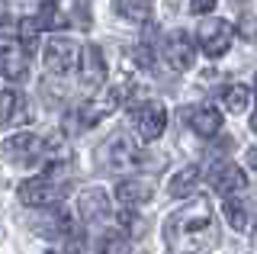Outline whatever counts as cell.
I'll return each mask as SVG.
<instances>
[{
	"instance_id": "6da1fadb",
	"label": "cell",
	"mask_w": 257,
	"mask_h": 254,
	"mask_svg": "<svg viewBox=\"0 0 257 254\" xmlns=\"http://www.w3.org/2000/svg\"><path fill=\"white\" fill-rule=\"evenodd\" d=\"M167 248L174 254H199L215 241V222H212V206L206 200L190 203L177 209L164 225Z\"/></svg>"
},
{
	"instance_id": "7a4b0ae2",
	"label": "cell",
	"mask_w": 257,
	"mask_h": 254,
	"mask_svg": "<svg viewBox=\"0 0 257 254\" xmlns=\"http://www.w3.org/2000/svg\"><path fill=\"white\" fill-rule=\"evenodd\" d=\"M64 164H55V168H48L45 174H39V177H29L20 184V203L23 206H55L64 196V180L58 177V171Z\"/></svg>"
},
{
	"instance_id": "3957f363",
	"label": "cell",
	"mask_w": 257,
	"mask_h": 254,
	"mask_svg": "<svg viewBox=\"0 0 257 254\" xmlns=\"http://www.w3.org/2000/svg\"><path fill=\"white\" fill-rule=\"evenodd\" d=\"M4 155H7V161L29 168V164H39L45 158V142L39 136H32V132H16V136L4 142Z\"/></svg>"
},
{
	"instance_id": "277c9868",
	"label": "cell",
	"mask_w": 257,
	"mask_h": 254,
	"mask_svg": "<svg viewBox=\"0 0 257 254\" xmlns=\"http://www.w3.org/2000/svg\"><path fill=\"white\" fill-rule=\"evenodd\" d=\"M196 45L209 58H222L231 49V26L225 20H206L196 29Z\"/></svg>"
},
{
	"instance_id": "5b68a950",
	"label": "cell",
	"mask_w": 257,
	"mask_h": 254,
	"mask_svg": "<svg viewBox=\"0 0 257 254\" xmlns=\"http://www.w3.org/2000/svg\"><path fill=\"white\" fill-rule=\"evenodd\" d=\"M132 125H135V132H139L142 142L161 139V132H164V125H167V109H164V103H161V100H145L142 106L132 113Z\"/></svg>"
},
{
	"instance_id": "8992f818",
	"label": "cell",
	"mask_w": 257,
	"mask_h": 254,
	"mask_svg": "<svg viewBox=\"0 0 257 254\" xmlns=\"http://www.w3.org/2000/svg\"><path fill=\"white\" fill-rule=\"evenodd\" d=\"M77 65H80V87L84 90H96L106 81V58H103L100 45H80Z\"/></svg>"
},
{
	"instance_id": "52a82bcc",
	"label": "cell",
	"mask_w": 257,
	"mask_h": 254,
	"mask_svg": "<svg viewBox=\"0 0 257 254\" xmlns=\"http://www.w3.org/2000/svg\"><path fill=\"white\" fill-rule=\"evenodd\" d=\"M42 55H45V68L52 71V74H68V71L74 68L80 49H77L74 42H68V39L55 36V39H48V42H45V52Z\"/></svg>"
},
{
	"instance_id": "ba28073f",
	"label": "cell",
	"mask_w": 257,
	"mask_h": 254,
	"mask_svg": "<svg viewBox=\"0 0 257 254\" xmlns=\"http://www.w3.org/2000/svg\"><path fill=\"white\" fill-rule=\"evenodd\" d=\"M209 184H212L215 193H222L225 200H228L231 193H238V190L247 187V177H244V171H241L238 164H231V161H215L212 171H209Z\"/></svg>"
},
{
	"instance_id": "9c48e42d",
	"label": "cell",
	"mask_w": 257,
	"mask_h": 254,
	"mask_svg": "<svg viewBox=\"0 0 257 254\" xmlns=\"http://www.w3.org/2000/svg\"><path fill=\"white\" fill-rule=\"evenodd\" d=\"M0 77L23 84L29 77V55L16 42H0Z\"/></svg>"
},
{
	"instance_id": "30bf717a",
	"label": "cell",
	"mask_w": 257,
	"mask_h": 254,
	"mask_svg": "<svg viewBox=\"0 0 257 254\" xmlns=\"http://www.w3.org/2000/svg\"><path fill=\"white\" fill-rule=\"evenodd\" d=\"M32 119L29 100L20 90H0V129L4 125H26Z\"/></svg>"
},
{
	"instance_id": "8fae6325",
	"label": "cell",
	"mask_w": 257,
	"mask_h": 254,
	"mask_svg": "<svg viewBox=\"0 0 257 254\" xmlns=\"http://www.w3.org/2000/svg\"><path fill=\"white\" fill-rule=\"evenodd\" d=\"M164 58L174 71H190L196 61V49H193L187 33H171L164 39Z\"/></svg>"
},
{
	"instance_id": "7c38bea8",
	"label": "cell",
	"mask_w": 257,
	"mask_h": 254,
	"mask_svg": "<svg viewBox=\"0 0 257 254\" xmlns=\"http://www.w3.org/2000/svg\"><path fill=\"white\" fill-rule=\"evenodd\" d=\"M77 212H80V219H84L87 225H96V222H103V219L109 216V196L103 193L100 187L80 190V196H77Z\"/></svg>"
},
{
	"instance_id": "4fadbf2b",
	"label": "cell",
	"mask_w": 257,
	"mask_h": 254,
	"mask_svg": "<svg viewBox=\"0 0 257 254\" xmlns=\"http://www.w3.org/2000/svg\"><path fill=\"white\" fill-rule=\"evenodd\" d=\"M180 116L190 122V129L196 132L199 139H212V136H219V129H222V113L215 106H193V109H183Z\"/></svg>"
},
{
	"instance_id": "5bb4252c",
	"label": "cell",
	"mask_w": 257,
	"mask_h": 254,
	"mask_svg": "<svg viewBox=\"0 0 257 254\" xmlns=\"http://www.w3.org/2000/svg\"><path fill=\"white\" fill-rule=\"evenodd\" d=\"M125 100V87L122 84H116V87H109L106 93H103V97H96L90 106L84 109V113H80V125H93L96 119H103V116H109V113H116L119 109V103Z\"/></svg>"
},
{
	"instance_id": "9a60e30c",
	"label": "cell",
	"mask_w": 257,
	"mask_h": 254,
	"mask_svg": "<svg viewBox=\"0 0 257 254\" xmlns=\"http://www.w3.org/2000/svg\"><path fill=\"white\" fill-rule=\"evenodd\" d=\"M155 196V187L148 180H139V177H125L116 184V200L122 206H142Z\"/></svg>"
},
{
	"instance_id": "2e32d148",
	"label": "cell",
	"mask_w": 257,
	"mask_h": 254,
	"mask_svg": "<svg viewBox=\"0 0 257 254\" xmlns=\"http://www.w3.org/2000/svg\"><path fill=\"white\" fill-rule=\"evenodd\" d=\"M199 187V168H193V164H187L183 171H177L171 177V184H167V193L174 196V200H187V196L196 193Z\"/></svg>"
},
{
	"instance_id": "e0dca14e",
	"label": "cell",
	"mask_w": 257,
	"mask_h": 254,
	"mask_svg": "<svg viewBox=\"0 0 257 254\" xmlns=\"http://www.w3.org/2000/svg\"><path fill=\"white\" fill-rule=\"evenodd\" d=\"M125 164H139V155H135L132 142H128L125 136H116L109 142V168H125Z\"/></svg>"
},
{
	"instance_id": "ac0fdd59",
	"label": "cell",
	"mask_w": 257,
	"mask_h": 254,
	"mask_svg": "<svg viewBox=\"0 0 257 254\" xmlns=\"http://www.w3.org/2000/svg\"><path fill=\"white\" fill-rule=\"evenodd\" d=\"M222 103H225V109L228 113H247V106H251V90H247L244 84H231V87H225L222 90Z\"/></svg>"
},
{
	"instance_id": "d6986e66",
	"label": "cell",
	"mask_w": 257,
	"mask_h": 254,
	"mask_svg": "<svg viewBox=\"0 0 257 254\" xmlns=\"http://www.w3.org/2000/svg\"><path fill=\"white\" fill-rule=\"evenodd\" d=\"M225 219H228V225L235 228V232H247V225H251V209L241 200H235V196H228V200H225Z\"/></svg>"
},
{
	"instance_id": "ffe728a7",
	"label": "cell",
	"mask_w": 257,
	"mask_h": 254,
	"mask_svg": "<svg viewBox=\"0 0 257 254\" xmlns=\"http://www.w3.org/2000/svg\"><path fill=\"white\" fill-rule=\"evenodd\" d=\"M96 251L100 254H132V244H128L122 228H112V232H106L96 241Z\"/></svg>"
},
{
	"instance_id": "44dd1931",
	"label": "cell",
	"mask_w": 257,
	"mask_h": 254,
	"mask_svg": "<svg viewBox=\"0 0 257 254\" xmlns=\"http://www.w3.org/2000/svg\"><path fill=\"white\" fill-rule=\"evenodd\" d=\"M116 10L122 13L128 23H145L151 13V0H116Z\"/></svg>"
},
{
	"instance_id": "7402d4cb",
	"label": "cell",
	"mask_w": 257,
	"mask_h": 254,
	"mask_svg": "<svg viewBox=\"0 0 257 254\" xmlns=\"http://www.w3.org/2000/svg\"><path fill=\"white\" fill-rule=\"evenodd\" d=\"M39 29H55V33H58V29H64V26H68V13H61L58 10V4H45L42 7V13H39Z\"/></svg>"
},
{
	"instance_id": "603a6c76",
	"label": "cell",
	"mask_w": 257,
	"mask_h": 254,
	"mask_svg": "<svg viewBox=\"0 0 257 254\" xmlns=\"http://www.w3.org/2000/svg\"><path fill=\"white\" fill-rule=\"evenodd\" d=\"M16 36H20V49L29 52L32 45H36V39H39V20L36 17H23L20 26H16Z\"/></svg>"
},
{
	"instance_id": "cb8c5ba5",
	"label": "cell",
	"mask_w": 257,
	"mask_h": 254,
	"mask_svg": "<svg viewBox=\"0 0 257 254\" xmlns=\"http://www.w3.org/2000/svg\"><path fill=\"white\" fill-rule=\"evenodd\" d=\"M238 36L244 39V42H254L257 45V17H244L238 23Z\"/></svg>"
},
{
	"instance_id": "d4e9b609",
	"label": "cell",
	"mask_w": 257,
	"mask_h": 254,
	"mask_svg": "<svg viewBox=\"0 0 257 254\" xmlns=\"http://www.w3.org/2000/svg\"><path fill=\"white\" fill-rule=\"evenodd\" d=\"M135 61H139L142 68L155 65V52H151V45H135Z\"/></svg>"
},
{
	"instance_id": "484cf974",
	"label": "cell",
	"mask_w": 257,
	"mask_h": 254,
	"mask_svg": "<svg viewBox=\"0 0 257 254\" xmlns=\"http://www.w3.org/2000/svg\"><path fill=\"white\" fill-rule=\"evenodd\" d=\"M209 10H215V0H190V13H209Z\"/></svg>"
},
{
	"instance_id": "4316f807",
	"label": "cell",
	"mask_w": 257,
	"mask_h": 254,
	"mask_svg": "<svg viewBox=\"0 0 257 254\" xmlns=\"http://www.w3.org/2000/svg\"><path fill=\"white\" fill-rule=\"evenodd\" d=\"M68 254H87V244H84V238H80V235L68 238Z\"/></svg>"
},
{
	"instance_id": "83f0119b",
	"label": "cell",
	"mask_w": 257,
	"mask_h": 254,
	"mask_svg": "<svg viewBox=\"0 0 257 254\" xmlns=\"http://www.w3.org/2000/svg\"><path fill=\"white\" fill-rule=\"evenodd\" d=\"M231 148H235V142H231V139H219V142H215V152H225V155H228Z\"/></svg>"
},
{
	"instance_id": "f1b7e54d",
	"label": "cell",
	"mask_w": 257,
	"mask_h": 254,
	"mask_svg": "<svg viewBox=\"0 0 257 254\" xmlns=\"http://www.w3.org/2000/svg\"><path fill=\"white\" fill-rule=\"evenodd\" d=\"M247 164L257 171V148H251V152H247Z\"/></svg>"
},
{
	"instance_id": "f546056e",
	"label": "cell",
	"mask_w": 257,
	"mask_h": 254,
	"mask_svg": "<svg viewBox=\"0 0 257 254\" xmlns=\"http://www.w3.org/2000/svg\"><path fill=\"white\" fill-rule=\"evenodd\" d=\"M4 23H7V4L0 0V26H4Z\"/></svg>"
},
{
	"instance_id": "4dcf8cb0",
	"label": "cell",
	"mask_w": 257,
	"mask_h": 254,
	"mask_svg": "<svg viewBox=\"0 0 257 254\" xmlns=\"http://www.w3.org/2000/svg\"><path fill=\"white\" fill-rule=\"evenodd\" d=\"M251 129H254V132H257V113H254V116H251Z\"/></svg>"
},
{
	"instance_id": "1f68e13d",
	"label": "cell",
	"mask_w": 257,
	"mask_h": 254,
	"mask_svg": "<svg viewBox=\"0 0 257 254\" xmlns=\"http://www.w3.org/2000/svg\"><path fill=\"white\" fill-rule=\"evenodd\" d=\"M42 4H55V0H42Z\"/></svg>"
},
{
	"instance_id": "d6a6232c",
	"label": "cell",
	"mask_w": 257,
	"mask_h": 254,
	"mask_svg": "<svg viewBox=\"0 0 257 254\" xmlns=\"http://www.w3.org/2000/svg\"><path fill=\"white\" fill-rule=\"evenodd\" d=\"M254 90H257V77H254Z\"/></svg>"
},
{
	"instance_id": "836d02e7",
	"label": "cell",
	"mask_w": 257,
	"mask_h": 254,
	"mask_svg": "<svg viewBox=\"0 0 257 254\" xmlns=\"http://www.w3.org/2000/svg\"><path fill=\"white\" fill-rule=\"evenodd\" d=\"M45 254H55V251H45Z\"/></svg>"
}]
</instances>
